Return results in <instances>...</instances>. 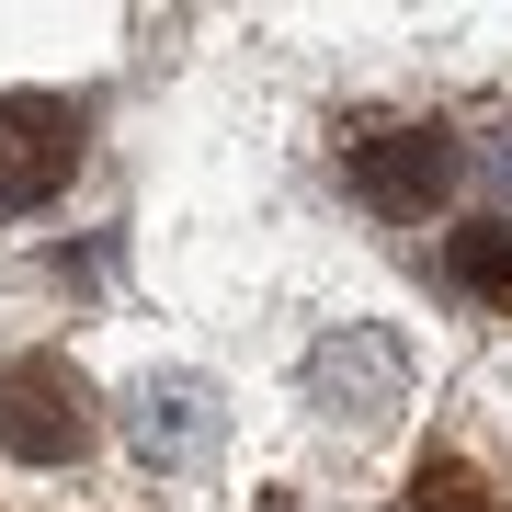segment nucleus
Instances as JSON below:
<instances>
[{
  "instance_id": "f257e3e1",
  "label": "nucleus",
  "mask_w": 512,
  "mask_h": 512,
  "mask_svg": "<svg viewBox=\"0 0 512 512\" xmlns=\"http://www.w3.org/2000/svg\"><path fill=\"white\" fill-rule=\"evenodd\" d=\"M92 433H103L92 376H80L57 342L0 365V456L12 467H69V456H92Z\"/></svg>"
},
{
  "instance_id": "f03ea898",
  "label": "nucleus",
  "mask_w": 512,
  "mask_h": 512,
  "mask_svg": "<svg viewBox=\"0 0 512 512\" xmlns=\"http://www.w3.org/2000/svg\"><path fill=\"white\" fill-rule=\"evenodd\" d=\"M69 171H80V103H57V92H0V217L57 205Z\"/></svg>"
},
{
  "instance_id": "7ed1b4c3",
  "label": "nucleus",
  "mask_w": 512,
  "mask_h": 512,
  "mask_svg": "<svg viewBox=\"0 0 512 512\" xmlns=\"http://www.w3.org/2000/svg\"><path fill=\"white\" fill-rule=\"evenodd\" d=\"M399 399H410V342H399V330L353 319V330H330V342L308 353V410H330V421H387Z\"/></svg>"
},
{
  "instance_id": "20e7f679",
  "label": "nucleus",
  "mask_w": 512,
  "mask_h": 512,
  "mask_svg": "<svg viewBox=\"0 0 512 512\" xmlns=\"http://www.w3.org/2000/svg\"><path fill=\"white\" fill-rule=\"evenodd\" d=\"M456 137L444 126H365L353 137V194L376 205V217H421V205H444L456 194Z\"/></svg>"
},
{
  "instance_id": "39448f33",
  "label": "nucleus",
  "mask_w": 512,
  "mask_h": 512,
  "mask_svg": "<svg viewBox=\"0 0 512 512\" xmlns=\"http://www.w3.org/2000/svg\"><path fill=\"white\" fill-rule=\"evenodd\" d=\"M126 444H137V467H194V456H217V387H205V376H137Z\"/></svg>"
},
{
  "instance_id": "423d86ee",
  "label": "nucleus",
  "mask_w": 512,
  "mask_h": 512,
  "mask_svg": "<svg viewBox=\"0 0 512 512\" xmlns=\"http://www.w3.org/2000/svg\"><path fill=\"white\" fill-rule=\"evenodd\" d=\"M444 274H456V296H478V308L512 319V217H467V228H444Z\"/></svg>"
},
{
  "instance_id": "0eeeda50",
  "label": "nucleus",
  "mask_w": 512,
  "mask_h": 512,
  "mask_svg": "<svg viewBox=\"0 0 512 512\" xmlns=\"http://www.w3.org/2000/svg\"><path fill=\"white\" fill-rule=\"evenodd\" d=\"M399 512H512V501H501L467 456H433V467L410 478V501H399Z\"/></svg>"
}]
</instances>
